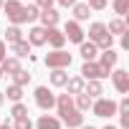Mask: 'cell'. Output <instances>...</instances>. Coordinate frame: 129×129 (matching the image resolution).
I'll list each match as a JSON object with an SVG mask.
<instances>
[{"mask_svg": "<svg viewBox=\"0 0 129 129\" xmlns=\"http://www.w3.org/2000/svg\"><path fill=\"white\" fill-rule=\"evenodd\" d=\"M3 10H5V15H8V20L13 25L33 23V20H38V13H41L36 5H20L18 0H8V3L3 5Z\"/></svg>", "mask_w": 129, "mask_h": 129, "instance_id": "1", "label": "cell"}, {"mask_svg": "<svg viewBox=\"0 0 129 129\" xmlns=\"http://www.w3.org/2000/svg\"><path fill=\"white\" fill-rule=\"evenodd\" d=\"M89 38H91V43H94L96 48H101V51L111 48V43H114V38H111L109 30H106V23H91V25H89Z\"/></svg>", "mask_w": 129, "mask_h": 129, "instance_id": "2", "label": "cell"}, {"mask_svg": "<svg viewBox=\"0 0 129 129\" xmlns=\"http://www.w3.org/2000/svg\"><path fill=\"white\" fill-rule=\"evenodd\" d=\"M43 63L51 69V71H56V69H69L71 66V53H66V51H53V53H48L46 58H43Z\"/></svg>", "mask_w": 129, "mask_h": 129, "instance_id": "3", "label": "cell"}, {"mask_svg": "<svg viewBox=\"0 0 129 129\" xmlns=\"http://www.w3.org/2000/svg\"><path fill=\"white\" fill-rule=\"evenodd\" d=\"M111 71H106V69H101L96 61H84V66H81V79H89V81H101V79H106Z\"/></svg>", "mask_w": 129, "mask_h": 129, "instance_id": "4", "label": "cell"}, {"mask_svg": "<svg viewBox=\"0 0 129 129\" xmlns=\"http://www.w3.org/2000/svg\"><path fill=\"white\" fill-rule=\"evenodd\" d=\"M91 109H94V114H96V116H101V119H109V116H114V114H116V101L99 96V99L91 104Z\"/></svg>", "mask_w": 129, "mask_h": 129, "instance_id": "5", "label": "cell"}, {"mask_svg": "<svg viewBox=\"0 0 129 129\" xmlns=\"http://www.w3.org/2000/svg\"><path fill=\"white\" fill-rule=\"evenodd\" d=\"M36 104H38L43 111H51V109L56 106V96H53V91H51L48 86H38V89H36Z\"/></svg>", "mask_w": 129, "mask_h": 129, "instance_id": "6", "label": "cell"}, {"mask_svg": "<svg viewBox=\"0 0 129 129\" xmlns=\"http://www.w3.org/2000/svg\"><path fill=\"white\" fill-rule=\"evenodd\" d=\"M109 76H111V84H114V89H116L119 94H126V91H129V71H126V69H116V71H111Z\"/></svg>", "mask_w": 129, "mask_h": 129, "instance_id": "7", "label": "cell"}, {"mask_svg": "<svg viewBox=\"0 0 129 129\" xmlns=\"http://www.w3.org/2000/svg\"><path fill=\"white\" fill-rule=\"evenodd\" d=\"M63 36H66V41H71V43H84V30H81V25L76 23V20H69L66 23V28H63Z\"/></svg>", "mask_w": 129, "mask_h": 129, "instance_id": "8", "label": "cell"}, {"mask_svg": "<svg viewBox=\"0 0 129 129\" xmlns=\"http://www.w3.org/2000/svg\"><path fill=\"white\" fill-rule=\"evenodd\" d=\"M61 121L66 124L69 129H79V126H84V114L79 109H71V111H66V114L61 116Z\"/></svg>", "mask_w": 129, "mask_h": 129, "instance_id": "9", "label": "cell"}, {"mask_svg": "<svg viewBox=\"0 0 129 129\" xmlns=\"http://www.w3.org/2000/svg\"><path fill=\"white\" fill-rule=\"evenodd\" d=\"M46 30H48L46 43H48V46H53V51H61V48H63V43H66V36H63V30H58V28H46Z\"/></svg>", "mask_w": 129, "mask_h": 129, "instance_id": "10", "label": "cell"}, {"mask_svg": "<svg viewBox=\"0 0 129 129\" xmlns=\"http://www.w3.org/2000/svg\"><path fill=\"white\" fill-rule=\"evenodd\" d=\"M99 56H101V58H99L96 63H99L101 69H106V71H111V69L116 66V61H119V53H116L114 48H106V51H104V53H99Z\"/></svg>", "mask_w": 129, "mask_h": 129, "instance_id": "11", "label": "cell"}, {"mask_svg": "<svg viewBox=\"0 0 129 129\" xmlns=\"http://www.w3.org/2000/svg\"><path fill=\"white\" fill-rule=\"evenodd\" d=\"M38 18H41L43 28H56V25H58V20H61L58 10H53V8H46V10H41V13H38Z\"/></svg>", "mask_w": 129, "mask_h": 129, "instance_id": "12", "label": "cell"}, {"mask_svg": "<svg viewBox=\"0 0 129 129\" xmlns=\"http://www.w3.org/2000/svg\"><path fill=\"white\" fill-rule=\"evenodd\" d=\"M46 36H48V30L43 25H36L28 30V43L30 46H46Z\"/></svg>", "mask_w": 129, "mask_h": 129, "instance_id": "13", "label": "cell"}, {"mask_svg": "<svg viewBox=\"0 0 129 129\" xmlns=\"http://www.w3.org/2000/svg\"><path fill=\"white\" fill-rule=\"evenodd\" d=\"M79 53H81V58H84V61H96V56H99V48H96L91 41H89V43L84 41V43L79 46Z\"/></svg>", "mask_w": 129, "mask_h": 129, "instance_id": "14", "label": "cell"}, {"mask_svg": "<svg viewBox=\"0 0 129 129\" xmlns=\"http://www.w3.org/2000/svg\"><path fill=\"white\" fill-rule=\"evenodd\" d=\"M38 129H61V119L51 116V114H41V119L36 121Z\"/></svg>", "mask_w": 129, "mask_h": 129, "instance_id": "15", "label": "cell"}, {"mask_svg": "<svg viewBox=\"0 0 129 129\" xmlns=\"http://www.w3.org/2000/svg\"><path fill=\"white\" fill-rule=\"evenodd\" d=\"M56 109H58V114L63 116L66 111H71V109H76V106H74V99H71L69 94H61V96H56Z\"/></svg>", "mask_w": 129, "mask_h": 129, "instance_id": "16", "label": "cell"}, {"mask_svg": "<svg viewBox=\"0 0 129 129\" xmlns=\"http://www.w3.org/2000/svg\"><path fill=\"white\" fill-rule=\"evenodd\" d=\"M106 30H109L111 38H114V36H124V33H126V23H124L121 18H114V20H109Z\"/></svg>", "mask_w": 129, "mask_h": 129, "instance_id": "17", "label": "cell"}, {"mask_svg": "<svg viewBox=\"0 0 129 129\" xmlns=\"http://www.w3.org/2000/svg\"><path fill=\"white\" fill-rule=\"evenodd\" d=\"M10 51H13L15 58H25V56H30V43L28 41H18V43L10 46Z\"/></svg>", "mask_w": 129, "mask_h": 129, "instance_id": "18", "label": "cell"}, {"mask_svg": "<svg viewBox=\"0 0 129 129\" xmlns=\"http://www.w3.org/2000/svg\"><path fill=\"white\" fill-rule=\"evenodd\" d=\"M84 86H86V84H84V79H81V76H71V79L66 81L69 96H71V94H74V96H76V94H81V91H84Z\"/></svg>", "mask_w": 129, "mask_h": 129, "instance_id": "19", "label": "cell"}, {"mask_svg": "<svg viewBox=\"0 0 129 129\" xmlns=\"http://www.w3.org/2000/svg\"><path fill=\"white\" fill-rule=\"evenodd\" d=\"M0 69H3V74H10V76H13V74L20 69V63H18L15 56H5V61L0 63Z\"/></svg>", "mask_w": 129, "mask_h": 129, "instance_id": "20", "label": "cell"}, {"mask_svg": "<svg viewBox=\"0 0 129 129\" xmlns=\"http://www.w3.org/2000/svg\"><path fill=\"white\" fill-rule=\"evenodd\" d=\"M5 41L13 46V43H18V41H23V30L18 28V25H8L5 28Z\"/></svg>", "mask_w": 129, "mask_h": 129, "instance_id": "21", "label": "cell"}, {"mask_svg": "<svg viewBox=\"0 0 129 129\" xmlns=\"http://www.w3.org/2000/svg\"><path fill=\"white\" fill-rule=\"evenodd\" d=\"M84 94H86V96H91V99H99V96L104 94L101 81H89V86H84Z\"/></svg>", "mask_w": 129, "mask_h": 129, "instance_id": "22", "label": "cell"}, {"mask_svg": "<svg viewBox=\"0 0 129 129\" xmlns=\"http://www.w3.org/2000/svg\"><path fill=\"white\" fill-rule=\"evenodd\" d=\"M91 104H94V99H91V96H86L84 91H81V94H76V101H74V106H76L79 111H89V109H91Z\"/></svg>", "mask_w": 129, "mask_h": 129, "instance_id": "23", "label": "cell"}, {"mask_svg": "<svg viewBox=\"0 0 129 129\" xmlns=\"http://www.w3.org/2000/svg\"><path fill=\"white\" fill-rule=\"evenodd\" d=\"M66 81H69L66 69H56V71H51V84H53V86H66Z\"/></svg>", "mask_w": 129, "mask_h": 129, "instance_id": "24", "label": "cell"}, {"mask_svg": "<svg viewBox=\"0 0 129 129\" xmlns=\"http://www.w3.org/2000/svg\"><path fill=\"white\" fill-rule=\"evenodd\" d=\"M89 15H91V10H89L86 3H76V5H74V18H76V23H79V20H89Z\"/></svg>", "mask_w": 129, "mask_h": 129, "instance_id": "25", "label": "cell"}, {"mask_svg": "<svg viewBox=\"0 0 129 129\" xmlns=\"http://www.w3.org/2000/svg\"><path fill=\"white\" fill-rule=\"evenodd\" d=\"M28 81H30V74H28L25 69H18V71L13 74V84H15V86H25Z\"/></svg>", "mask_w": 129, "mask_h": 129, "instance_id": "26", "label": "cell"}, {"mask_svg": "<svg viewBox=\"0 0 129 129\" xmlns=\"http://www.w3.org/2000/svg\"><path fill=\"white\" fill-rule=\"evenodd\" d=\"M3 94H8V99L18 104V101L23 99V86H15V84H10V86H8V91H3Z\"/></svg>", "mask_w": 129, "mask_h": 129, "instance_id": "27", "label": "cell"}, {"mask_svg": "<svg viewBox=\"0 0 129 129\" xmlns=\"http://www.w3.org/2000/svg\"><path fill=\"white\" fill-rule=\"evenodd\" d=\"M10 114H13V119H20V116H28V106L25 104H13V109H10Z\"/></svg>", "mask_w": 129, "mask_h": 129, "instance_id": "28", "label": "cell"}, {"mask_svg": "<svg viewBox=\"0 0 129 129\" xmlns=\"http://www.w3.org/2000/svg\"><path fill=\"white\" fill-rule=\"evenodd\" d=\"M129 10V0H114V13L116 15H124Z\"/></svg>", "mask_w": 129, "mask_h": 129, "instance_id": "29", "label": "cell"}, {"mask_svg": "<svg viewBox=\"0 0 129 129\" xmlns=\"http://www.w3.org/2000/svg\"><path fill=\"white\" fill-rule=\"evenodd\" d=\"M13 129H33V121H30L28 116H20V119H15Z\"/></svg>", "mask_w": 129, "mask_h": 129, "instance_id": "30", "label": "cell"}, {"mask_svg": "<svg viewBox=\"0 0 129 129\" xmlns=\"http://www.w3.org/2000/svg\"><path fill=\"white\" fill-rule=\"evenodd\" d=\"M89 10H104L106 8V0H89Z\"/></svg>", "mask_w": 129, "mask_h": 129, "instance_id": "31", "label": "cell"}, {"mask_svg": "<svg viewBox=\"0 0 129 129\" xmlns=\"http://www.w3.org/2000/svg\"><path fill=\"white\" fill-rule=\"evenodd\" d=\"M5 53H8V48H5V41H0V63L5 61Z\"/></svg>", "mask_w": 129, "mask_h": 129, "instance_id": "32", "label": "cell"}, {"mask_svg": "<svg viewBox=\"0 0 129 129\" xmlns=\"http://www.w3.org/2000/svg\"><path fill=\"white\" fill-rule=\"evenodd\" d=\"M58 5H63V8H74L76 0H58Z\"/></svg>", "mask_w": 129, "mask_h": 129, "instance_id": "33", "label": "cell"}, {"mask_svg": "<svg viewBox=\"0 0 129 129\" xmlns=\"http://www.w3.org/2000/svg\"><path fill=\"white\" fill-rule=\"evenodd\" d=\"M36 3H38V5L46 10V8H51V5H53V0H36Z\"/></svg>", "mask_w": 129, "mask_h": 129, "instance_id": "34", "label": "cell"}, {"mask_svg": "<svg viewBox=\"0 0 129 129\" xmlns=\"http://www.w3.org/2000/svg\"><path fill=\"white\" fill-rule=\"evenodd\" d=\"M121 48H124V51H126V48H129V36H126V33H124V36H121Z\"/></svg>", "mask_w": 129, "mask_h": 129, "instance_id": "35", "label": "cell"}, {"mask_svg": "<svg viewBox=\"0 0 129 129\" xmlns=\"http://www.w3.org/2000/svg\"><path fill=\"white\" fill-rule=\"evenodd\" d=\"M0 129H13V124H8V121H0Z\"/></svg>", "mask_w": 129, "mask_h": 129, "instance_id": "36", "label": "cell"}, {"mask_svg": "<svg viewBox=\"0 0 129 129\" xmlns=\"http://www.w3.org/2000/svg\"><path fill=\"white\" fill-rule=\"evenodd\" d=\"M3 104H5V94H3V91H0V106H3Z\"/></svg>", "mask_w": 129, "mask_h": 129, "instance_id": "37", "label": "cell"}, {"mask_svg": "<svg viewBox=\"0 0 129 129\" xmlns=\"http://www.w3.org/2000/svg\"><path fill=\"white\" fill-rule=\"evenodd\" d=\"M79 129H96V126H91V124H89V126H79Z\"/></svg>", "mask_w": 129, "mask_h": 129, "instance_id": "38", "label": "cell"}, {"mask_svg": "<svg viewBox=\"0 0 129 129\" xmlns=\"http://www.w3.org/2000/svg\"><path fill=\"white\" fill-rule=\"evenodd\" d=\"M104 129H116V126H111V124H106V126H104Z\"/></svg>", "mask_w": 129, "mask_h": 129, "instance_id": "39", "label": "cell"}, {"mask_svg": "<svg viewBox=\"0 0 129 129\" xmlns=\"http://www.w3.org/2000/svg\"><path fill=\"white\" fill-rule=\"evenodd\" d=\"M3 5H5V0H0V8H3Z\"/></svg>", "mask_w": 129, "mask_h": 129, "instance_id": "40", "label": "cell"}, {"mask_svg": "<svg viewBox=\"0 0 129 129\" xmlns=\"http://www.w3.org/2000/svg\"><path fill=\"white\" fill-rule=\"evenodd\" d=\"M0 79H3V69H0Z\"/></svg>", "mask_w": 129, "mask_h": 129, "instance_id": "41", "label": "cell"}]
</instances>
